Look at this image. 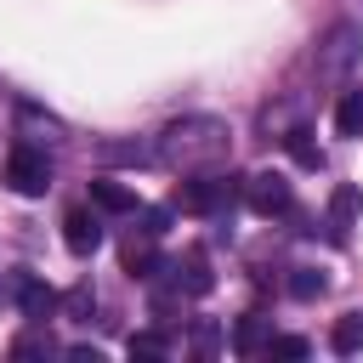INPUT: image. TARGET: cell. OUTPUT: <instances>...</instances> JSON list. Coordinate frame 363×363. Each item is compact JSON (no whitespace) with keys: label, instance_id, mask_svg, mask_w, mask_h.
I'll use <instances>...</instances> for the list:
<instances>
[{"label":"cell","instance_id":"1","mask_svg":"<svg viewBox=\"0 0 363 363\" xmlns=\"http://www.w3.org/2000/svg\"><path fill=\"white\" fill-rule=\"evenodd\" d=\"M227 153H233V130H227V119H216V113H182V119H170V125L153 136V159H159L164 170H176V176L221 170Z\"/></svg>","mask_w":363,"mask_h":363},{"label":"cell","instance_id":"2","mask_svg":"<svg viewBox=\"0 0 363 363\" xmlns=\"http://www.w3.org/2000/svg\"><path fill=\"white\" fill-rule=\"evenodd\" d=\"M233 193H238L233 176H221V170H199V176H187V182L176 187V210H182V216H216V210L233 204Z\"/></svg>","mask_w":363,"mask_h":363},{"label":"cell","instance_id":"3","mask_svg":"<svg viewBox=\"0 0 363 363\" xmlns=\"http://www.w3.org/2000/svg\"><path fill=\"white\" fill-rule=\"evenodd\" d=\"M357 45H363V28L357 23H335L323 40H318V79H346V68L357 62Z\"/></svg>","mask_w":363,"mask_h":363},{"label":"cell","instance_id":"4","mask_svg":"<svg viewBox=\"0 0 363 363\" xmlns=\"http://www.w3.org/2000/svg\"><path fill=\"white\" fill-rule=\"evenodd\" d=\"M6 187L17 193V199H40L45 187H51V159L40 153V147H11V159H6Z\"/></svg>","mask_w":363,"mask_h":363},{"label":"cell","instance_id":"5","mask_svg":"<svg viewBox=\"0 0 363 363\" xmlns=\"http://www.w3.org/2000/svg\"><path fill=\"white\" fill-rule=\"evenodd\" d=\"M244 204H250L255 216H289V210H295V187H289L278 170H261V176L244 182Z\"/></svg>","mask_w":363,"mask_h":363},{"label":"cell","instance_id":"6","mask_svg":"<svg viewBox=\"0 0 363 363\" xmlns=\"http://www.w3.org/2000/svg\"><path fill=\"white\" fill-rule=\"evenodd\" d=\"M119 261H125V272H130V278H159V272H170V267L159 261V250H153V233H142V238H125Z\"/></svg>","mask_w":363,"mask_h":363},{"label":"cell","instance_id":"7","mask_svg":"<svg viewBox=\"0 0 363 363\" xmlns=\"http://www.w3.org/2000/svg\"><path fill=\"white\" fill-rule=\"evenodd\" d=\"M62 244H68L74 255H91V250L102 244V221H96L91 210H68V221H62Z\"/></svg>","mask_w":363,"mask_h":363},{"label":"cell","instance_id":"8","mask_svg":"<svg viewBox=\"0 0 363 363\" xmlns=\"http://www.w3.org/2000/svg\"><path fill=\"white\" fill-rule=\"evenodd\" d=\"M170 278H176V289H187V295H210V261H204V250H187L182 261H170Z\"/></svg>","mask_w":363,"mask_h":363},{"label":"cell","instance_id":"9","mask_svg":"<svg viewBox=\"0 0 363 363\" xmlns=\"http://www.w3.org/2000/svg\"><path fill=\"white\" fill-rule=\"evenodd\" d=\"M17 306H23V318H34V323H45L51 312H57V295H51V284H40V278H17Z\"/></svg>","mask_w":363,"mask_h":363},{"label":"cell","instance_id":"10","mask_svg":"<svg viewBox=\"0 0 363 363\" xmlns=\"http://www.w3.org/2000/svg\"><path fill=\"white\" fill-rule=\"evenodd\" d=\"M267 340H272V318L244 312L238 329H233V352H238V357H255V352H267Z\"/></svg>","mask_w":363,"mask_h":363},{"label":"cell","instance_id":"11","mask_svg":"<svg viewBox=\"0 0 363 363\" xmlns=\"http://www.w3.org/2000/svg\"><path fill=\"white\" fill-rule=\"evenodd\" d=\"M91 204L108 216H136V187L125 182H91Z\"/></svg>","mask_w":363,"mask_h":363},{"label":"cell","instance_id":"12","mask_svg":"<svg viewBox=\"0 0 363 363\" xmlns=\"http://www.w3.org/2000/svg\"><path fill=\"white\" fill-rule=\"evenodd\" d=\"M329 346H335L340 357L363 352V312H340V318H335V329H329Z\"/></svg>","mask_w":363,"mask_h":363},{"label":"cell","instance_id":"13","mask_svg":"<svg viewBox=\"0 0 363 363\" xmlns=\"http://www.w3.org/2000/svg\"><path fill=\"white\" fill-rule=\"evenodd\" d=\"M335 130L340 136H363V91H346L335 102Z\"/></svg>","mask_w":363,"mask_h":363},{"label":"cell","instance_id":"14","mask_svg":"<svg viewBox=\"0 0 363 363\" xmlns=\"http://www.w3.org/2000/svg\"><path fill=\"white\" fill-rule=\"evenodd\" d=\"M363 210V199H357V187H335L329 193V221L335 227H352V216Z\"/></svg>","mask_w":363,"mask_h":363},{"label":"cell","instance_id":"15","mask_svg":"<svg viewBox=\"0 0 363 363\" xmlns=\"http://www.w3.org/2000/svg\"><path fill=\"white\" fill-rule=\"evenodd\" d=\"M323 284H329V278H323L318 267H295V278H289V295H295V301H312V295H323Z\"/></svg>","mask_w":363,"mask_h":363},{"label":"cell","instance_id":"16","mask_svg":"<svg viewBox=\"0 0 363 363\" xmlns=\"http://www.w3.org/2000/svg\"><path fill=\"white\" fill-rule=\"evenodd\" d=\"M289 153H295V159H301L306 170H323V147H318V142H312L306 130H289Z\"/></svg>","mask_w":363,"mask_h":363},{"label":"cell","instance_id":"17","mask_svg":"<svg viewBox=\"0 0 363 363\" xmlns=\"http://www.w3.org/2000/svg\"><path fill=\"white\" fill-rule=\"evenodd\" d=\"M306 352H312V346H306L301 335H272V340H267V357H306Z\"/></svg>","mask_w":363,"mask_h":363},{"label":"cell","instance_id":"18","mask_svg":"<svg viewBox=\"0 0 363 363\" xmlns=\"http://www.w3.org/2000/svg\"><path fill=\"white\" fill-rule=\"evenodd\" d=\"M170 340L164 335H130V357H164Z\"/></svg>","mask_w":363,"mask_h":363}]
</instances>
